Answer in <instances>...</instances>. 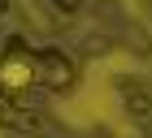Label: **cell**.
Instances as JSON below:
<instances>
[{
    "label": "cell",
    "instance_id": "4",
    "mask_svg": "<svg viewBox=\"0 0 152 138\" xmlns=\"http://www.w3.org/2000/svg\"><path fill=\"white\" fill-rule=\"evenodd\" d=\"M78 4H83V0H52L57 13H78Z\"/></svg>",
    "mask_w": 152,
    "mask_h": 138
},
{
    "label": "cell",
    "instance_id": "2",
    "mask_svg": "<svg viewBox=\"0 0 152 138\" xmlns=\"http://www.w3.org/2000/svg\"><path fill=\"white\" fill-rule=\"evenodd\" d=\"M35 86L48 91H74L78 86V65H74L65 52H35Z\"/></svg>",
    "mask_w": 152,
    "mask_h": 138
},
{
    "label": "cell",
    "instance_id": "3",
    "mask_svg": "<svg viewBox=\"0 0 152 138\" xmlns=\"http://www.w3.org/2000/svg\"><path fill=\"white\" fill-rule=\"evenodd\" d=\"M117 95H122V108L135 125H152V91L139 78H117Z\"/></svg>",
    "mask_w": 152,
    "mask_h": 138
},
{
    "label": "cell",
    "instance_id": "1",
    "mask_svg": "<svg viewBox=\"0 0 152 138\" xmlns=\"http://www.w3.org/2000/svg\"><path fill=\"white\" fill-rule=\"evenodd\" d=\"M31 86H35V52L22 39H13L4 47V56H0V91L4 95H31Z\"/></svg>",
    "mask_w": 152,
    "mask_h": 138
},
{
    "label": "cell",
    "instance_id": "6",
    "mask_svg": "<svg viewBox=\"0 0 152 138\" xmlns=\"http://www.w3.org/2000/svg\"><path fill=\"white\" fill-rule=\"evenodd\" d=\"M4 9H9V0H0V13H4Z\"/></svg>",
    "mask_w": 152,
    "mask_h": 138
},
{
    "label": "cell",
    "instance_id": "5",
    "mask_svg": "<svg viewBox=\"0 0 152 138\" xmlns=\"http://www.w3.org/2000/svg\"><path fill=\"white\" fill-rule=\"evenodd\" d=\"M0 121H13V104L9 99H0Z\"/></svg>",
    "mask_w": 152,
    "mask_h": 138
}]
</instances>
